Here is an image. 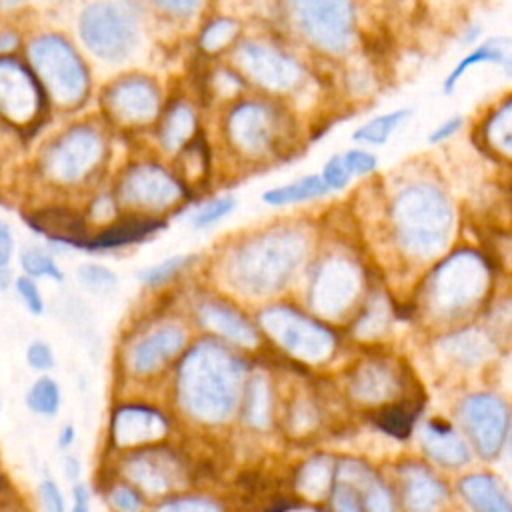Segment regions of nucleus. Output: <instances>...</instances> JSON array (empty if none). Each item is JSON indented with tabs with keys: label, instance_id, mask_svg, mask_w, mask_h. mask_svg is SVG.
<instances>
[{
	"label": "nucleus",
	"instance_id": "obj_1",
	"mask_svg": "<svg viewBox=\"0 0 512 512\" xmlns=\"http://www.w3.org/2000/svg\"><path fill=\"white\" fill-rule=\"evenodd\" d=\"M270 22L310 60L344 62L360 48L358 0H274Z\"/></svg>",
	"mask_w": 512,
	"mask_h": 512
},
{
	"label": "nucleus",
	"instance_id": "obj_2",
	"mask_svg": "<svg viewBox=\"0 0 512 512\" xmlns=\"http://www.w3.org/2000/svg\"><path fill=\"white\" fill-rule=\"evenodd\" d=\"M220 132L228 148L250 162L292 156L308 136L298 110L258 92H248L226 106Z\"/></svg>",
	"mask_w": 512,
	"mask_h": 512
},
{
	"label": "nucleus",
	"instance_id": "obj_3",
	"mask_svg": "<svg viewBox=\"0 0 512 512\" xmlns=\"http://www.w3.org/2000/svg\"><path fill=\"white\" fill-rule=\"evenodd\" d=\"M228 56L252 92L278 98L294 110L298 100L318 86L312 60L274 28L244 32Z\"/></svg>",
	"mask_w": 512,
	"mask_h": 512
},
{
	"label": "nucleus",
	"instance_id": "obj_4",
	"mask_svg": "<svg viewBox=\"0 0 512 512\" xmlns=\"http://www.w3.org/2000/svg\"><path fill=\"white\" fill-rule=\"evenodd\" d=\"M242 364L214 342L194 346L178 366L176 390L182 408L202 422H220L234 410Z\"/></svg>",
	"mask_w": 512,
	"mask_h": 512
},
{
	"label": "nucleus",
	"instance_id": "obj_5",
	"mask_svg": "<svg viewBox=\"0 0 512 512\" xmlns=\"http://www.w3.org/2000/svg\"><path fill=\"white\" fill-rule=\"evenodd\" d=\"M392 222L400 244L408 252L432 256L448 242L454 210L438 184L412 180L392 200Z\"/></svg>",
	"mask_w": 512,
	"mask_h": 512
},
{
	"label": "nucleus",
	"instance_id": "obj_6",
	"mask_svg": "<svg viewBox=\"0 0 512 512\" xmlns=\"http://www.w3.org/2000/svg\"><path fill=\"white\" fill-rule=\"evenodd\" d=\"M304 240L292 230H272L248 240L230 260V280L248 294L280 288L298 268Z\"/></svg>",
	"mask_w": 512,
	"mask_h": 512
},
{
	"label": "nucleus",
	"instance_id": "obj_7",
	"mask_svg": "<svg viewBox=\"0 0 512 512\" xmlns=\"http://www.w3.org/2000/svg\"><path fill=\"white\" fill-rule=\"evenodd\" d=\"M28 60L52 100L76 106L88 92V72L76 50L56 34H42L28 44Z\"/></svg>",
	"mask_w": 512,
	"mask_h": 512
},
{
	"label": "nucleus",
	"instance_id": "obj_8",
	"mask_svg": "<svg viewBox=\"0 0 512 512\" xmlns=\"http://www.w3.org/2000/svg\"><path fill=\"white\" fill-rule=\"evenodd\" d=\"M78 32L84 46L106 62L126 60L138 46V18L118 2H92L78 18Z\"/></svg>",
	"mask_w": 512,
	"mask_h": 512
},
{
	"label": "nucleus",
	"instance_id": "obj_9",
	"mask_svg": "<svg viewBox=\"0 0 512 512\" xmlns=\"http://www.w3.org/2000/svg\"><path fill=\"white\" fill-rule=\"evenodd\" d=\"M104 156V140L90 126H72L44 152L42 170L58 184H76L86 178Z\"/></svg>",
	"mask_w": 512,
	"mask_h": 512
},
{
	"label": "nucleus",
	"instance_id": "obj_10",
	"mask_svg": "<svg viewBox=\"0 0 512 512\" xmlns=\"http://www.w3.org/2000/svg\"><path fill=\"white\" fill-rule=\"evenodd\" d=\"M488 284L484 262L474 252H458L448 258L432 278V304L442 314L468 308L482 296Z\"/></svg>",
	"mask_w": 512,
	"mask_h": 512
},
{
	"label": "nucleus",
	"instance_id": "obj_11",
	"mask_svg": "<svg viewBox=\"0 0 512 512\" xmlns=\"http://www.w3.org/2000/svg\"><path fill=\"white\" fill-rule=\"evenodd\" d=\"M186 196V186L180 178L158 164L130 166L118 186V198L128 208L160 212L178 204Z\"/></svg>",
	"mask_w": 512,
	"mask_h": 512
},
{
	"label": "nucleus",
	"instance_id": "obj_12",
	"mask_svg": "<svg viewBox=\"0 0 512 512\" xmlns=\"http://www.w3.org/2000/svg\"><path fill=\"white\" fill-rule=\"evenodd\" d=\"M260 322L276 342L302 360H322L334 346L328 330L288 308H268Z\"/></svg>",
	"mask_w": 512,
	"mask_h": 512
},
{
	"label": "nucleus",
	"instance_id": "obj_13",
	"mask_svg": "<svg viewBox=\"0 0 512 512\" xmlns=\"http://www.w3.org/2000/svg\"><path fill=\"white\" fill-rule=\"evenodd\" d=\"M460 416L478 454L494 458L506 434V406L492 394H474L464 400Z\"/></svg>",
	"mask_w": 512,
	"mask_h": 512
},
{
	"label": "nucleus",
	"instance_id": "obj_14",
	"mask_svg": "<svg viewBox=\"0 0 512 512\" xmlns=\"http://www.w3.org/2000/svg\"><path fill=\"white\" fill-rule=\"evenodd\" d=\"M124 478L140 492L164 494L182 482L178 458L164 448H140L122 460Z\"/></svg>",
	"mask_w": 512,
	"mask_h": 512
},
{
	"label": "nucleus",
	"instance_id": "obj_15",
	"mask_svg": "<svg viewBox=\"0 0 512 512\" xmlns=\"http://www.w3.org/2000/svg\"><path fill=\"white\" fill-rule=\"evenodd\" d=\"M40 108V88L32 72L10 56H0V112L14 124L34 120Z\"/></svg>",
	"mask_w": 512,
	"mask_h": 512
},
{
	"label": "nucleus",
	"instance_id": "obj_16",
	"mask_svg": "<svg viewBox=\"0 0 512 512\" xmlns=\"http://www.w3.org/2000/svg\"><path fill=\"white\" fill-rule=\"evenodd\" d=\"M108 112L122 124H148L160 112V90L144 76L122 78L106 92Z\"/></svg>",
	"mask_w": 512,
	"mask_h": 512
},
{
	"label": "nucleus",
	"instance_id": "obj_17",
	"mask_svg": "<svg viewBox=\"0 0 512 512\" xmlns=\"http://www.w3.org/2000/svg\"><path fill=\"white\" fill-rule=\"evenodd\" d=\"M168 434L166 416L144 404H122L110 416V442L116 448H142Z\"/></svg>",
	"mask_w": 512,
	"mask_h": 512
},
{
	"label": "nucleus",
	"instance_id": "obj_18",
	"mask_svg": "<svg viewBox=\"0 0 512 512\" xmlns=\"http://www.w3.org/2000/svg\"><path fill=\"white\" fill-rule=\"evenodd\" d=\"M496 68L500 74L512 82V36L508 34H490L482 38L478 44L468 48L448 70L442 80V94L452 96L462 78L476 68Z\"/></svg>",
	"mask_w": 512,
	"mask_h": 512
},
{
	"label": "nucleus",
	"instance_id": "obj_19",
	"mask_svg": "<svg viewBox=\"0 0 512 512\" xmlns=\"http://www.w3.org/2000/svg\"><path fill=\"white\" fill-rule=\"evenodd\" d=\"M356 292H358L356 268L342 258H332L320 268L312 284L310 302L316 312L334 316L354 300Z\"/></svg>",
	"mask_w": 512,
	"mask_h": 512
},
{
	"label": "nucleus",
	"instance_id": "obj_20",
	"mask_svg": "<svg viewBox=\"0 0 512 512\" xmlns=\"http://www.w3.org/2000/svg\"><path fill=\"white\" fill-rule=\"evenodd\" d=\"M470 136L490 158L512 162V90L478 116L470 128Z\"/></svg>",
	"mask_w": 512,
	"mask_h": 512
},
{
	"label": "nucleus",
	"instance_id": "obj_21",
	"mask_svg": "<svg viewBox=\"0 0 512 512\" xmlns=\"http://www.w3.org/2000/svg\"><path fill=\"white\" fill-rule=\"evenodd\" d=\"M186 334L178 326H160L144 334L128 348V370L134 376L156 374L168 360H172L184 346Z\"/></svg>",
	"mask_w": 512,
	"mask_h": 512
},
{
	"label": "nucleus",
	"instance_id": "obj_22",
	"mask_svg": "<svg viewBox=\"0 0 512 512\" xmlns=\"http://www.w3.org/2000/svg\"><path fill=\"white\" fill-rule=\"evenodd\" d=\"M26 222L36 234L46 236L50 242L80 248L82 242L88 238L86 222L82 214L70 208H62V206L42 208L26 216Z\"/></svg>",
	"mask_w": 512,
	"mask_h": 512
},
{
	"label": "nucleus",
	"instance_id": "obj_23",
	"mask_svg": "<svg viewBox=\"0 0 512 512\" xmlns=\"http://www.w3.org/2000/svg\"><path fill=\"white\" fill-rule=\"evenodd\" d=\"M164 228L162 220L150 216H130L126 220H118L108 224L94 236H88L80 248L84 250H116L134 242L144 240L146 236Z\"/></svg>",
	"mask_w": 512,
	"mask_h": 512
},
{
	"label": "nucleus",
	"instance_id": "obj_24",
	"mask_svg": "<svg viewBox=\"0 0 512 512\" xmlns=\"http://www.w3.org/2000/svg\"><path fill=\"white\" fill-rule=\"evenodd\" d=\"M414 116L412 106H398L392 110H386L382 114H374L360 122L352 132L350 140L356 146H366V148H378L388 144V140L402 130L404 124H408Z\"/></svg>",
	"mask_w": 512,
	"mask_h": 512
},
{
	"label": "nucleus",
	"instance_id": "obj_25",
	"mask_svg": "<svg viewBox=\"0 0 512 512\" xmlns=\"http://www.w3.org/2000/svg\"><path fill=\"white\" fill-rule=\"evenodd\" d=\"M198 134V116L186 100H176L160 120L158 138L164 150L178 152Z\"/></svg>",
	"mask_w": 512,
	"mask_h": 512
},
{
	"label": "nucleus",
	"instance_id": "obj_26",
	"mask_svg": "<svg viewBox=\"0 0 512 512\" xmlns=\"http://www.w3.org/2000/svg\"><path fill=\"white\" fill-rule=\"evenodd\" d=\"M244 22L234 14L212 16L198 32V50L206 56L230 54L236 42L244 36Z\"/></svg>",
	"mask_w": 512,
	"mask_h": 512
},
{
	"label": "nucleus",
	"instance_id": "obj_27",
	"mask_svg": "<svg viewBox=\"0 0 512 512\" xmlns=\"http://www.w3.org/2000/svg\"><path fill=\"white\" fill-rule=\"evenodd\" d=\"M422 446L432 460L444 466H460L468 462L466 444L446 422H428L422 428Z\"/></svg>",
	"mask_w": 512,
	"mask_h": 512
},
{
	"label": "nucleus",
	"instance_id": "obj_28",
	"mask_svg": "<svg viewBox=\"0 0 512 512\" xmlns=\"http://www.w3.org/2000/svg\"><path fill=\"white\" fill-rule=\"evenodd\" d=\"M338 478L356 490L366 512H392V502L386 488L360 462L346 460L338 472Z\"/></svg>",
	"mask_w": 512,
	"mask_h": 512
},
{
	"label": "nucleus",
	"instance_id": "obj_29",
	"mask_svg": "<svg viewBox=\"0 0 512 512\" xmlns=\"http://www.w3.org/2000/svg\"><path fill=\"white\" fill-rule=\"evenodd\" d=\"M198 318L202 326L214 330L216 334L232 342L246 344V346L256 344V332L252 330V326L224 304H216V302L202 304L198 308Z\"/></svg>",
	"mask_w": 512,
	"mask_h": 512
},
{
	"label": "nucleus",
	"instance_id": "obj_30",
	"mask_svg": "<svg viewBox=\"0 0 512 512\" xmlns=\"http://www.w3.org/2000/svg\"><path fill=\"white\" fill-rule=\"evenodd\" d=\"M460 492L474 512H512L510 500L492 476L472 474L460 482Z\"/></svg>",
	"mask_w": 512,
	"mask_h": 512
},
{
	"label": "nucleus",
	"instance_id": "obj_31",
	"mask_svg": "<svg viewBox=\"0 0 512 512\" xmlns=\"http://www.w3.org/2000/svg\"><path fill=\"white\" fill-rule=\"evenodd\" d=\"M328 192L330 190L322 182L320 174H304L288 184L268 188L266 192H262V202H266L268 206H290L322 198Z\"/></svg>",
	"mask_w": 512,
	"mask_h": 512
},
{
	"label": "nucleus",
	"instance_id": "obj_32",
	"mask_svg": "<svg viewBox=\"0 0 512 512\" xmlns=\"http://www.w3.org/2000/svg\"><path fill=\"white\" fill-rule=\"evenodd\" d=\"M406 502L414 512H432L444 496V488L426 470L414 466L404 474Z\"/></svg>",
	"mask_w": 512,
	"mask_h": 512
},
{
	"label": "nucleus",
	"instance_id": "obj_33",
	"mask_svg": "<svg viewBox=\"0 0 512 512\" xmlns=\"http://www.w3.org/2000/svg\"><path fill=\"white\" fill-rule=\"evenodd\" d=\"M442 348L454 358L458 364L476 366L484 362L492 354V344L488 336L478 330H464L446 340H442Z\"/></svg>",
	"mask_w": 512,
	"mask_h": 512
},
{
	"label": "nucleus",
	"instance_id": "obj_34",
	"mask_svg": "<svg viewBox=\"0 0 512 512\" xmlns=\"http://www.w3.org/2000/svg\"><path fill=\"white\" fill-rule=\"evenodd\" d=\"M24 402H26V408L36 414V416H42V418H52L60 412V406H62V390H60V384L44 374V376H38L26 390V396H24Z\"/></svg>",
	"mask_w": 512,
	"mask_h": 512
},
{
	"label": "nucleus",
	"instance_id": "obj_35",
	"mask_svg": "<svg viewBox=\"0 0 512 512\" xmlns=\"http://www.w3.org/2000/svg\"><path fill=\"white\" fill-rule=\"evenodd\" d=\"M180 164V180L184 182H200L206 178L210 168V150L204 136L198 132L184 148L178 150Z\"/></svg>",
	"mask_w": 512,
	"mask_h": 512
},
{
	"label": "nucleus",
	"instance_id": "obj_36",
	"mask_svg": "<svg viewBox=\"0 0 512 512\" xmlns=\"http://www.w3.org/2000/svg\"><path fill=\"white\" fill-rule=\"evenodd\" d=\"M392 384H394V378L384 366L368 364L360 368V372L354 376L352 390L360 400L378 402L390 394Z\"/></svg>",
	"mask_w": 512,
	"mask_h": 512
},
{
	"label": "nucleus",
	"instance_id": "obj_37",
	"mask_svg": "<svg viewBox=\"0 0 512 512\" xmlns=\"http://www.w3.org/2000/svg\"><path fill=\"white\" fill-rule=\"evenodd\" d=\"M18 262H20V268H22V274L30 276V278H48V280H54L58 284H62L64 280V274L60 270V266L56 264L54 256L50 252H46L44 248L40 246H28L20 252L18 256Z\"/></svg>",
	"mask_w": 512,
	"mask_h": 512
},
{
	"label": "nucleus",
	"instance_id": "obj_38",
	"mask_svg": "<svg viewBox=\"0 0 512 512\" xmlns=\"http://www.w3.org/2000/svg\"><path fill=\"white\" fill-rule=\"evenodd\" d=\"M330 476H332V464L328 458L318 456L314 460H310L298 476V488L300 492H304L310 498H320L330 484Z\"/></svg>",
	"mask_w": 512,
	"mask_h": 512
},
{
	"label": "nucleus",
	"instance_id": "obj_39",
	"mask_svg": "<svg viewBox=\"0 0 512 512\" xmlns=\"http://www.w3.org/2000/svg\"><path fill=\"white\" fill-rule=\"evenodd\" d=\"M270 414V396L266 382L256 376L248 384V396H246V418L252 426H266Z\"/></svg>",
	"mask_w": 512,
	"mask_h": 512
},
{
	"label": "nucleus",
	"instance_id": "obj_40",
	"mask_svg": "<svg viewBox=\"0 0 512 512\" xmlns=\"http://www.w3.org/2000/svg\"><path fill=\"white\" fill-rule=\"evenodd\" d=\"M76 278L86 290L94 294H108L118 284V276L110 268L96 262H86L78 266Z\"/></svg>",
	"mask_w": 512,
	"mask_h": 512
},
{
	"label": "nucleus",
	"instance_id": "obj_41",
	"mask_svg": "<svg viewBox=\"0 0 512 512\" xmlns=\"http://www.w3.org/2000/svg\"><path fill=\"white\" fill-rule=\"evenodd\" d=\"M188 262H190L188 256H170V258H166L162 262H156V264L140 270L138 272V280L144 286H150V288L162 286L168 280H172L182 268H186Z\"/></svg>",
	"mask_w": 512,
	"mask_h": 512
},
{
	"label": "nucleus",
	"instance_id": "obj_42",
	"mask_svg": "<svg viewBox=\"0 0 512 512\" xmlns=\"http://www.w3.org/2000/svg\"><path fill=\"white\" fill-rule=\"evenodd\" d=\"M236 206V200L232 196H218L208 202H204L194 214H192V226L194 228H208L228 216Z\"/></svg>",
	"mask_w": 512,
	"mask_h": 512
},
{
	"label": "nucleus",
	"instance_id": "obj_43",
	"mask_svg": "<svg viewBox=\"0 0 512 512\" xmlns=\"http://www.w3.org/2000/svg\"><path fill=\"white\" fill-rule=\"evenodd\" d=\"M12 288L18 294L20 302L24 304V308L32 314V316H42L46 310V302L44 296L40 292V286L36 282V278H30L26 274H20L12 280Z\"/></svg>",
	"mask_w": 512,
	"mask_h": 512
},
{
	"label": "nucleus",
	"instance_id": "obj_44",
	"mask_svg": "<svg viewBox=\"0 0 512 512\" xmlns=\"http://www.w3.org/2000/svg\"><path fill=\"white\" fill-rule=\"evenodd\" d=\"M320 178L322 182L326 184V188L332 192H338V190H344L350 180L354 178L346 166V160L342 156V152H334L326 158V162L322 164V170H320Z\"/></svg>",
	"mask_w": 512,
	"mask_h": 512
},
{
	"label": "nucleus",
	"instance_id": "obj_45",
	"mask_svg": "<svg viewBox=\"0 0 512 512\" xmlns=\"http://www.w3.org/2000/svg\"><path fill=\"white\" fill-rule=\"evenodd\" d=\"M108 502L116 512H142L144 510V496L130 482L110 486Z\"/></svg>",
	"mask_w": 512,
	"mask_h": 512
},
{
	"label": "nucleus",
	"instance_id": "obj_46",
	"mask_svg": "<svg viewBox=\"0 0 512 512\" xmlns=\"http://www.w3.org/2000/svg\"><path fill=\"white\" fill-rule=\"evenodd\" d=\"M380 426L398 438H404L410 434L412 422H414V412L406 406H394V408H386L380 418H378Z\"/></svg>",
	"mask_w": 512,
	"mask_h": 512
},
{
	"label": "nucleus",
	"instance_id": "obj_47",
	"mask_svg": "<svg viewBox=\"0 0 512 512\" xmlns=\"http://www.w3.org/2000/svg\"><path fill=\"white\" fill-rule=\"evenodd\" d=\"M466 128V116L460 112H454L450 116H446L444 120H440L438 124H434L428 134H426V144L430 146H442L448 140H452L454 136H458L462 130Z\"/></svg>",
	"mask_w": 512,
	"mask_h": 512
},
{
	"label": "nucleus",
	"instance_id": "obj_48",
	"mask_svg": "<svg viewBox=\"0 0 512 512\" xmlns=\"http://www.w3.org/2000/svg\"><path fill=\"white\" fill-rule=\"evenodd\" d=\"M342 156H344L346 166L352 176H358V178L370 176L378 168V156L372 150H368L366 146L348 148L342 152Z\"/></svg>",
	"mask_w": 512,
	"mask_h": 512
},
{
	"label": "nucleus",
	"instance_id": "obj_49",
	"mask_svg": "<svg viewBox=\"0 0 512 512\" xmlns=\"http://www.w3.org/2000/svg\"><path fill=\"white\" fill-rule=\"evenodd\" d=\"M24 358H26V364L38 372H48L56 366V354H54L52 346L40 338L28 342Z\"/></svg>",
	"mask_w": 512,
	"mask_h": 512
},
{
	"label": "nucleus",
	"instance_id": "obj_50",
	"mask_svg": "<svg viewBox=\"0 0 512 512\" xmlns=\"http://www.w3.org/2000/svg\"><path fill=\"white\" fill-rule=\"evenodd\" d=\"M154 512H220V508L206 498H168L156 504Z\"/></svg>",
	"mask_w": 512,
	"mask_h": 512
},
{
	"label": "nucleus",
	"instance_id": "obj_51",
	"mask_svg": "<svg viewBox=\"0 0 512 512\" xmlns=\"http://www.w3.org/2000/svg\"><path fill=\"white\" fill-rule=\"evenodd\" d=\"M38 500L42 512H66V502L62 490L52 478H44L38 486Z\"/></svg>",
	"mask_w": 512,
	"mask_h": 512
},
{
	"label": "nucleus",
	"instance_id": "obj_52",
	"mask_svg": "<svg viewBox=\"0 0 512 512\" xmlns=\"http://www.w3.org/2000/svg\"><path fill=\"white\" fill-rule=\"evenodd\" d=\"M334 510L336 512H366L360 496L356 494V490L338 478V486L334 488Z\"/></svg>",
	"mask_w": 512,
	"mask_h": 512
},
{
	"label": "nucleus",
	"instance_id": "obj_53",
	"mask_svg": "<svg viewBox=\"0 0 512 512\" xmlns=\"http://www.w3.org/2000/svg\"><path fill=\"white\" fill-rule=\"evenodd\" d=\"M204 0H152V4L164 12L166 16H172V18H178V20H186V18H192L200 6H202Z\"/></svg>",
	"mask_w": 512,
	"mask_h": 512
},
{
	"label": "nucleus",
	"instance_id": "obj_54",
	"mask_svg": "<svg viewBox=\"0 0 512 512\" xmlns=\"http://www.w3.org/2000/svg\"><path fill=\"white\" fill-rule=\"evenodd\" d=\"M14 250H16V242H14L12 228L0 220V272L10 270Z\"/></svg>",
	"mask_w": 512,
	"mask_h": 512
},
{
	"label": "nucleus",
	"instance_id": "obj_55",
	"mask_svg": "<svg viewBox=\"0 0 512 512\" xmlns=\"http://www.w3.org/2000/svg\"><path fill=\"white\" fill-rule=\"evenodd\" d=\"M70 512H90V490L82 482L72 486V510Z\"/></svg>",
	"mask_w": 512,
	"mask_h": 512
},
{
	"label": "nucleus",
	"instance_id": "obj_56",
	"mask_svg": "<svg viewBox=\"0 0 512 512\" xmlns=\"http://www.w3.org/2000/svg\"><path fill=\"white\" fill-rule=\"evenodd\" d=\"M482 32H484L482 24H478V22H468V24L460 30V44H462L466 50L472 48L474 44H478V42L482 40Z\"/></svg>",
	"mask_w": 512,
	"mask_h": 512
},
{
	"label": "nucleus",
	"instance_id": "obj_57",
	"mask_svg": "<svg viewBox=\"0 0 512 512\" xmlns=\"http://www.w3.org/2000/svg\"><path fill=\"white\" fill-rule=\"evenodd\" d=\"M62 470L66 472V478H68V480L76 482V480L80 478V462H78V458L72 456V454H64V458H62Z\"/></svg>",
	"mask_w": 512,
	"mask_h": 512
},
{
	"label": "nucleus",
	"instance_id": "obj_58",
	"mask_svg": "<svg viewBox=\"0 0 512 512\" xmlns=\"http://www.w3.org/2000/svg\"><path fill=\"white\" fill-rule=\"evenodd\" d=\"M74 440H76V428L72 424H64L58 434V448L68 450L74 444Z\"/></svg>",
	"mask_w": 512,
	"mask_h": 512
},
{
	"label": "nucleus",
	"instance_id": "obj_59",
	"mask_svg": "<svg viewBox=\"0 0 512 512\" xmlns=\"http://www.w3.org/2000/svg\"><path fill=\"white\" fill-rule=\"evenodd\" d=\"M16 42H18V38L12 32H2L0 34V52L12 50L16 46Z\"/></svg>",
	"mask_w": 512,
	"mask_h": 512
},
{
	"label": "nucleus",
	"instance_id": "obj_60",
	"mask_svg": "<svg viewBox=\"0 0 512 512\" xmlns=\"http://www.w3.org/2000/svg\"><path fill=\"white\" fill-rule=\"evenodd\" d=\"M380 318V316H384V310H370V314H368V318ZM366 330H370V332H376L378 328H376V322H372V324H368V322H364L362 324V332H366Z\"/></svg>",
	"mask_w": 512,
	"mask_h": 512
},
{
	"label": "nucleus",
	"instance_id": "obj_61",
	"mask_svg": "<svg viewBox=\"0 0 512 512\" xmlns=\"http://www.w3.org/2000/svg\"><path fill=\"white\" fill-rule=\"evenodd\" d=\"M24 0H0V8H14L20 6Z\"/></svg>",
	"mask_w": 512,
	"mask_h": 512
},
{
	"label": "nucleus",
	"instance_id": "obj_62",
	"mask_svg": "<svg viewBox=\"0 0 512 512\" xmlns=\"http://www.w3.org/2000/svg\"><path fill=\"white\" fill-rule=\"evenodd\" d=\"M510 450H512V442H510Z\"/></svg>",
	"mask_w": 512,
	"mask_h": 512
},
{
	"label": "nucleus",
	"instance_id": "obj_63",
	"mask_svg": "<svg viewBox=\"0 0 512 512\" xmlns=\"http://www.w3.org/2000/svg\"><path fill=\"white\" fill-rule=\"evenodd\" d=\"M0 408H2V402H0Z\"/></svg>",
	"mask_w": 512,
	"mask_h": 512
}]
</instances>
